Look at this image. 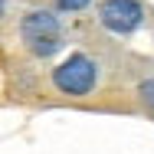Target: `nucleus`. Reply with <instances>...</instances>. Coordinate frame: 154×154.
Segmentation results:
<instances>
[{
    "label": "nucleus",
    "mask_w": 154,
    "mask_h": 154,
    "mask_svg": "<svg viewBox=\"0 0 154 154\" xmlns=\"http://www.w3.org/2000/svg\"><path fill=\"white\" fill-rule=\"evenodd\" d=\"M95 79H98V66H95L89 56H82V53L69 56V59L53 72L56 89L66 92V95H89L92 85H95Z\"/></svg>",
    "instance_id": "nucleus-2"
},
{
    "label": "nucleus",
    "mask_w": 154,
    "mask_h": 154,
    "mask_svg": "<svg viewBox=\"0 0 154 154\" xmlns=\"http://www.w3.org/2000/svg\"><path fill=\"white\" fill-rule=\"evenodd\" d=\"M62 10H82V7H89V0H56Z\"/></svg>",
    "instance_id": "nucleus-5"
},
{
    "label": "nucleus",
    "mask_w": 154,
    "mask_h": 154,
    "mask_svg": "<svg viewBox=\"0 0 154 154\" xmlns=\"http://www.w3.org/2000/svg\"><path fill=\"white\" fill-rule=\"evenodd\" d=\"M20 36L36 56H53L62 46V26L49 10H30L20 23Z\"/></svg>",
    "instance_id": "nucleus-1"
},
{
    "label": "nucleus",
    "mask_w": 154,
    "mask_h": 154,
    "mask_svg": "<svg viewBox=\"0 0 154 154\" xmlns=\"http://www.w3.org/2000/svg\"><path fill=\"white\" fill-rule=\"evenodd\" d=\"M0 17H3V0H0Z\"/></svg>",
    "instance_id": "nucleus-6"
},
{
    "label": "nucleus",
    "mask_w": 154,
    "mask_h": 154,
    "mask_svg": "<svg viewBox=\"0 0 154 154\" xmlns=\"http://www.w3.org/2000/svg\"><path fill=\"white\" fill-rule=\"evenodd\" d=\"M138 95H141V102H144L148 108H154V79H148V82H141V89H138Z\"/></svg>",
    "instance_id": "nucleus-4"
},
{
    "label": "nucleus",
    "mask_w": 154,
    "mask_h": 154,
    "mask_svg": "<svg viewBox=\"0 0 154 154\" xmlns=\"http://www.w3.org/2000/svg\"><path fill=\"white\" fill-rule=\"evenodd\" d=\"M98 20L112 33H134L144 20V7L138 0H105L98 7Z\"/></svg>",
    "instance_id": "nucleus-3"
}]
</instances>
